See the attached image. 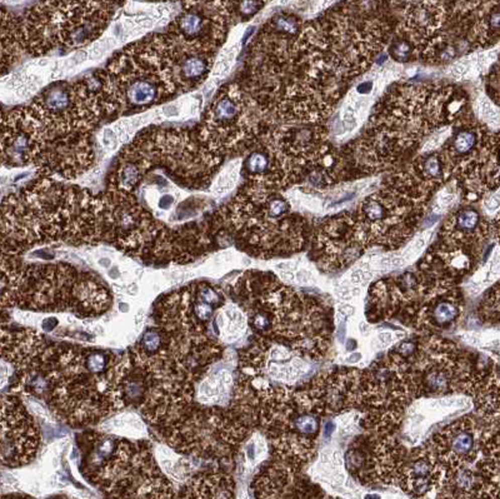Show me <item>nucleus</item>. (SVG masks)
Instances as JSON below:
<instances>
[{
    "mask_svg": "<svg viewBox=\"0 0 500 499\" xmlns=\"http://www.w3.org/2000/svg\"><path fill=\"white\" fill-rule=\"evenodd\" d=\"M2 463L15 468L34 459L40 436L32 416L15 394L3 396Z\"/></svg>",
    "mask_w": 500,
    "mask_h": 499,
    "instance_id": "3",
    "label": "nucleus"
},
{
    "mask_svg": "<svg viewBox=\"0 0 500 499\" xmlns=\"http://www.w3.org/2000/svg\"><path fill=\"white\" fill-rule=\"evenodd\" d=\"M263 0H239L238 2V13L244 19L254 17L263 8Z\"/></svg>",
    "mask_w": 500,
    "mask_h": 499,
    "instance_id": "15",
    "label": "nucleus"
},
{
    "mask_svg": "<svg viewBox=\"0 0 500 499\" xmlns=\"http://www.w3.org/2000/svg\"><path fill=\"white\" fill-rule=\"evenodd\" d=\"M174 203V196L169 195V194H165V195L161 196L159 199V208L163 209V211H166V209L170 208Z\"/></svg>",
    "mask_w": 500,
    "mask_h": 499,
    "instance_id": "17",
    "label": "nucleus"
},
{
    "mask_svg": "<svg viewBox=\"0 0 500 499\" xmlns=\"http://www.w3.org/2000/svg\"><path fill=\"white\" fill-rule=\"evenodd\" d=\"M234 294L259 337L286 343L299 354H324L329 342L327 311L315 299L288 288L270 273L247 272Z\"/></svg>",
    "mask_w": 500,
    "mask_h": 499,
    "instance_id": "1",
    "label": "nucleus"
},
{
    "mask_svg": "<svg viewBox=\"0 0 500 499\" xmlns=\"http://www.w3.org/2000/svg\"><path fill=\"white\" fill-rule=\"evenodd\" d=\"M103 143H104L107 147H110L112 149H114L118 144V138L117 135L114 134V130L110 129V128H105L104 132H103Z\"/></svg>",
    "mask_w": 500,
    "mask_h": 499,
    "instance_id": "16",
    "label": "nucleus"
},
{
    "mask_svg": "<svg viewBox=\"0 0 500 499\" xmlns=\"http://www.w3.org/2000/svg\"><path fill=\"white\" fill-rule=\"evenodd\" d=\"M88 55L89 53L85 52V50H80V52H78L75 55L70 58L71 65H79V64L83 63V61L88 58Z\"/></svg>",
    "mask_w": 500,
    "mask_h": 499,
    "instance_id": "18",
    "label": "nucleus"
},
{
    "mask_svg": "<svg viewBox=\"0 0 500 499\" xmlns=\"http://www.w3.org/2000/svg\"><path fill=\"white\" fill-rule=\"evenodd\" d=\"M483 429L474 419L460 418L433 436L428 445L445 472L479 460L483 449Z\"/></svg>",
    "mask_w": 500,
    "mask_h": 499,
    "instance_id": "5",
    "label": "nucleus"
},
{
    "mask_svg": "<svg viewBox=\"0 0 500 499\" xmlns=\"http://www.w3.org/2000/svg\"><path fill=\"white\" fill-rule=\"evenodd\" d=\"M489 225L473 207L458 209L442 228V243L478 249L489 234Z\"/></svg>",
    "mask_w": 500,
    "mask_h": 499,
    "instance_id": "7",
    "label": "nucleus"
},
{
    "mask_svg": "<svg viewBox=\"0 0 500 499\" xmlns=\"http://www.w3.org/2000/svg\"><path fill=\"white\" fill-rule=\"evenodd\" d=\"M365 248L356 218L349 213L338 214L327 219L315 238L318 263L329 270L345 268L358 259Z\"/></svg>",
    "mask_w": 500,
    "mask_h": 499,
    "instance_id": "4",
    "label": "nucleus"
},
{
    "mask_svg": "<svg viewBox=\"0 0 500 499\" xmlns=\"http://www.w3.org/2000/svg\"><path fill=\"white\" fill-rule=\"evenodd\" d=\"M58 326V322H56V319L55 318H50V319H45L44 322H43V329L44 331H48V332H50V331H53L55 327Z\"/></svg>",
    "mask_w": 500,
    "mask_h": 499,
    "instance_id": "20",
    "label": "nucleus"
},
{
    "mask_svg": "<svg viewBox=\"0 0 500 499\" xmlns=\"http://www.w3.org/2000/svg\"><path fill=\"white\" fill-rule=\"evenodd\" d=\"M445 470L428 443L407 454L398 477V484L412 495H425L440 490Z\"/></svg>",
    "mask_w": 500,
    "mask_h": 499,
    "instance_id": "6",
    "label": "nucleus"
},
{
    "mask_svg": "<svg viewBox=\"0 0 500 499\" xmlns=\"http://www.w3.org/2000/svg\"><path fill=\"white\" fill-rule=\"evenodd\" d=\"M137 345L143 353L148 355L156 354L164 345V332L161 328H151L145 331L142 339Z\"/></svg>",
    "mask_w": 500,
    "mask_h": 499,
    "instance_id": "14",
    "label": "nucleus"
},
{
    "mask_svg": "<svg viewBox=\"0 0 500 499\" xmlns=\"http://www.w3.org/2000/svg\"><path fill=\"white\" fill-rule=\"evenodd\" d=\"M478 316L484 323H500V280L496 281L481 299L478 308Z\"/></svg>",
    "mask_w": 500,
    "mask_h": 499,
    "instance_id": "11",
    "label": "nucleus"
},
{
    "mask_svg": "<svg viewBox=\"0 0 500 499\" xmlns=\"http://www.w3.org/2000/svg\"><path fill=\"white\" fill-rule=\"evenodd\" d=\"M161 113H163L165 117H176V115H179V109H178V107L176 106H166V107H163L161 108Z\"/></svg>",
    "mask_w": 500,
    "mask_h": 499,
    "instance_id": "19",
    "label": "nucleus"
},
{
    "mask_svg": "<svg viewBox=\"0 0 500 499\" xmlns=\"http://www.w3.org/2000/svg\"><path fill=\"white\" fill-rule=\"evenodd\" d=\"M242 163L233 162L225 169H223L222 173L217 178L215 183L213 184V191L215 194H224L233 188L237 184L239 174L242 173Z\"/></svg>",
    "mask_w": 500,
    "mask_h": 499,
    "instance_id": "13",
    "label": "nucleus"
},
{
    "mask_svg": "<svg viewBox=\"0 0 500 499\" xmlns=\"http://www.w3.org/2000/svg\"><path fill=\"white\" fill-rule=\"evenodd\" d=\"M254 99L237 84L219 90L205 113L199 130L200 143L218 155L260 138L259 122L254 118Z\"/></svg>",
    "mask_w": 500,
    "mask_h": 499,
    "instance_id": "2",
    "label": "nucleus"
},
{
    "mask_svg": "<svg viewBox=\"0 0 500 499\" xmlns=\"http://www.w3.org/2000/svg\"><path fill=\"white\" fill-rule=\"evenodd\" d=\"M417 49V44L412 38L408 35L405 37L399 35V37L394 38L391 42L390 47H389V54L398 63H407V61L412 60Z\"/></svg>",
    "mask_w": 500,
    "mask_h": 499,
    "instance_id": "12",
    "label": "nucleus"
},
{
    "mask_svg": "<svg viewBox=\"0 0 500 499\" xmlns=\"http://www.w3.org/2000/svg\"><path fill=\"white\" fill-rule=\"evenodd\" d=\"M234 484L229 475L223 473H203L189 480L181 497L229 498L233 497Z\"/></svg>",
    "mask_w": 500,
    "mask_h": 499,
    "instance_id": "9",
    "label": "nucleus"
},
{
    "mask_svg": "<svg viewBox=\"0 0 500 499\" xmlns=\"http://www.w3.org/2000/svg\"><path fill=\"white\" fill-rule=\"evenodd\" d=\"M410 173L423 185L432 189V186L440 184L447 178L450 173V168L444 154L433 152L418 158L412 165Z\"/></svg>",
    "mask_w": 500,
    "mask_h": 499,
    "instance_id": "10",
    "label": "nucleus"
},
{
    "mask_svg": "<svg viewBox=\"0 0 500 499\" xmlns=\"http://www.w3.org/2000/svg\"><path fill=\"white\" fill-rule=\"evenodd\" d=\"M112 306L108 289L90 273H80L73 290L70 311L79 317H98Z\"/></svg>",
    "mask_w": 500,
    "mask_h": 499,
    "instance_id": "8",
    "label": "nucleus"
}]
</instances>
